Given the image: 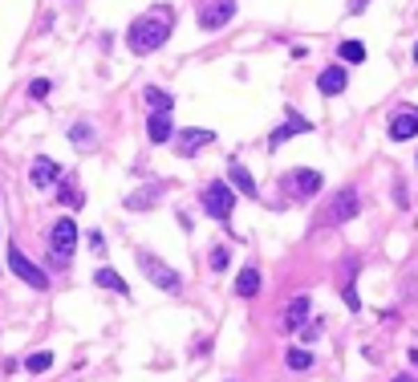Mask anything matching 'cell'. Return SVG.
Instances as JSON below:
<instances>
[{
  "instance_id": "17",
  "label": "cell",
  "mask_w": 418,
  "mask_h": 382,
  "mask_svg": "<svg viewBox=\"0 0 418 382\" xmlns=\"http://www.w3.org/2000/svg\"><path fill=\"white\" fill-rule=\"evenodd\" d=\"M260 293V268L248 264V268H240V277H235V297H256Z\"/></svg>"
},
{
  "instance_id": "1",
  "label": "cell",
  "mask_w": 418,
  "mask_h": 382,
  "mask_svg": "<svg viewBox=\"0 0 418 382\" xmlns=\"http://www.w3.org/2000/svg\"><path fill=\"white\" fill-rule=\"evenodd\" d=\"M171 24H175V8L171 4H155L150 13H142L139 21L126 29V49L134 57H146V53L163 49L167 37H171Z\"/></svg>"
},
{
  "instance_id": "25",
  "label": "cell",
  "mask_w": 418,
  "mask_h": 382,
  "mask_svg": "<svg viewBox=\"0 0 418 382\" xmlns=\"http://www.w3.org/2000/svg\"><path fill=\"white\" fill-rule=\"evenodd\" d=\"M53 90V82L49 77H37V82H29V98H45Z\"/></svg>"
},
{
  "instance_id": "4",
  "label": "cell",
  "mask_w": 418,
  "mask_h": 382,
  "mask_svg": "<svg viewBox=\"0 0 418 382\" xmlns=\"http://www.w3.org/2000/svg\"><path fill=\"white\" fill-rule=\"evenodd\" d=\"M232 208H235L232 183H228V179L208 183V191H203V212H208L211 220H232Z\"/></svg>"
},
{
  "instance_id": "21",
  "label": "cell",
  "mask_w": 418,
  "mask_h": 382,
  "mask_svg": "<svg viewBox=\"0 0 418 382\" xmlns=\"http://www.w3.org/2000/svg\"><path fill=\"white\" fill-rule=\"evenodd\" d=\"M49 366H53V354H49V350H37V354L24 358V370H29V374H45Z\"/></svg>"
},
{
  "instance_id": "24",
  "label": "cell",
  "mask_w": 418,
  "mask_h": 382,
  "mask_svg": "<svg viewBox=\"0 0 418 382\" xmlns=\"http://www.w3.org/2000/svg\"><path fill=\"white\" fill-rule=\"evenodd\" d=\"M57 199H61L65 208H82V204H86V199H82V191L73 188V183H61V195H57Z\"/></svg>"
},
{
  "instance_id": "3",
  "label": "cell",
  "mask_w": 418,
  "mask_h": 382,
  "mask_svg": "<svg viewBox=\"0 0 418 382\" xmlns=\"http://www.w3.org/2000/svg\"><path fill=\"white\" fill-rule=\"evenodd\" d=\"M139 268L146 273V281L155 289H163V293H179V289H183V277H179L171 264H163L159 257H150V252H139Z\"/></svg>"
},
{
  "instance_id": "29",
  "label": "cell",
  "mask_w": 418,
  "mask_h": 382,
  "mask_svg": "<svg viewBox=\"0 0 418 382\" xmlns=\"http://www.w3.org/2000/svg\"><path fill=\"white\" fill-rule=\"evenodd\" d=\"M394 382H415V379H410V374H402V379H394Z\"/></svg>"
},
{
  "instance_id": "8",
  "label": "cell",
  "mask_w": 418,
  "mask_h": 382,
  "mask_svg": "<svg viewBox=\"0 0 418 382\" xmlns=\"http://www.w3.org/2000/svg\"><path fill=\"white\" fill-rule=\"evenodd\" d=\"M321 183H325V179H321V171H313V167H301V171H293V175L284 179V188L293 191L297 199H313V195L321 191Z\"/></svg>"
},
{
  "instance_id": "12",
  "label": "cell",
  "mask_w": 418,
  "mask_h": 382,
  "mask_svg": "<svg viewBox=\"0 0 418 382\" xmlns=\"http://www.w3.org/2000/svg\"><path fill=\"white\" fill-rule=\"evenodd\" d=\"M179 130H175V122H171V114H150L146 119V139L150 143H171Z\"/></svg>"
},
{
  "instance_id": "19",
  "label": "cell",
  "mask_w": 418,
  "mask_h": 382,
  "mask_svg": "<svg viewBox=\"0 0 418 382\" xmlns=\"http://www.w3.org/2000/svg\"><path fill=\"white\" fill-rule=\"evenodd\" d=\"M93 285H98V289H110V293H122V297L130 293V285L118 277L114 268H98V273H93Z\"/></svg>"
},
{
  "instance_id": "13",
  "label": "cell",
  "mask_w": 418,
  "mask_h": 382,
  "mask_svg": "<svg viewBox=\"0 0 418 382\" xmlns=\"http://www.w3.org/2000/svg\"><path fill=\"white\" fill-rule=\"evenodd\" d=\"M228 183H232L235 191H240V195H248V199H256V179L252 175H248V167H244V163H228Z\"/></svg>"
},
{
  "instance_id": "15",
  "label": "cell",
  "mask_w": 418,
  "mask_h": 382,
  "mask_svg": "<svg viewBox=\"0 0 418 382\" xmlns=\"http://www.w3.org/2000/svg\"><path fill=\"white\" fill-rule=\"evenodd\" d=\"M309 305H313L309 297H293V301H288V310H284V330H301L304 317H309Z\"/></svg>"
},
{
  "instance_id": "30",
  "label": "cell",
  "mask_w": 418,
  "mask_h": 382,
  "mask_svg": "<svg viewBox=\"0 0 418 382\" xmlns=\"http://www.w3.org/2000/svg\"><path fill=\"white\" fill-rule=\"evenodd\" d=\"M415 66H418V45H415Z\"/></svg>"
},
{
  "instance_id": "31",
  "label": "cell",
  "mask_w": 418,
  "mask_h": 382,
  "mask_svg": "<svg viewBox=\"0 0 418 382\" xmlns=\"http://www.w3.org/2000/svg\"><path fill=\"white\" fill-rule=\"evenodd\" d=\"M415 163H418V159H415Z\"/></svg>"
},
{
  "instance_id": "11",
  "label": "cell",
  "mask_w": 418,
  "mask_h": 382,
  "mask_svg": "<svg viewBox=\"0 0 418 382\" xmlns=\"http://www.w3.org/2000/svg\"><path fill=\"white\" fill-rule=\"evenodd\" d=\"M211 143H215V130H183V135H179V155L191 159L195 151H203V146H211Z\"/></svg>"
},
{
  "instance_id": "5",
  "label": "cell",
  "mask_w": 418,
  "mask_h": 382,
  "mask_svg": "<svg viewBox=\"0 0 418 382\" xmlns=\"http://www.w3.org/2000/svg\"><path fill=\"white\" fill-rule=\"evenodd\" d=\"M8 268H13V273H17L29 289H37V293H45V289H49V273L41 268V264L29 261L17 244H8Z\"/></svg>"
},
{
  "instance_id": "20",
  "label": "cell",
  "mask_w": 418,
  "mask_h": 382,
  "mask_svg": "<svg viewBox=\"0 0 418 382\" xmlns=\"http://www.w3.org/2000/svg\"><path fill=\"white\" fill-rule=\"evenodd\" d=\"M337 53H341V61H349V66H362V61H366V45H362V41H341Z\"/></svg>"
},
{
  "instance_id": "22",
  "label": "cell",
  "mask_w": 418,
  "mask_h": 382,
  "mask_svg": "<svg viewBox=\"0 0 418 382\" xmlns=\"http://www.w3.org/2000/svg\"><path fill=\"white\" fill-rule=\"evenodd\" d=\"M284 362H288V370H309V366H313V354H309V350H297V346H293V350L284 354Z\"/></svg>"
},
{
  "instance_id": "14",
  "label": "cell",
  "mask_w": 418,
  "mask_h": 382,
  "mask_svg": "<svg viewBox=\"0 0 418 382\" xmlns=\"http://www.w3.org/2000/svg\"><path fill=\"white\" fill-rule=\"evenodd\" d=\"M142 98H146L150 114H171V110H175V98L167 94V90H159V86H146V90H142Z\"/></svg>"
},
{
  "instance_id": "18",
  "label": "cell",
  "mask_w": 418,
  "mask_h": 382,
  "mask_svg": "<svg viewBox=\"0 0 418 382\" xmlns=\"http://www.w3.org/2000/svg\"><path fill=\"white\" fill-rule=\"evenodd\" d=\"M309 130H313V126H309V119H301V114H288V122L280 126V130L272 135V139H268V143L280 146L284 139H293V135H309Z\"/></svg>"
},
{
  "instance_id": "23",
  "label": "cell",
  "mask_w": 418,
  "mask_h": 382,
  "mask_svg": "<svg viewBox=\"0 0 418 382\" xmlns=\"http://www.w3.org/2000/svg\"><path fill=\"white\" fill-rule=\"evenodd\" d=\"M70 135H73V143H77V146H93V126H90V122H77Z\"/></svg>"
},
{
  "instance_id": "10",
  "label": "cell",
  "mask_w": 418,
  "mask_h": 382,
  "mask_svg": "<svg viewBox=\"0 0 418 382\" xmlns=\"http://www.w3.org/2000/svg\"><path fill=\"white\" fill-rule=\"evenodd\" d=\"M346 86H349V77H346V66H329V70L317 73V90L325 98H337V94H346Z\"/></svg>"
},
{
  "instance_id": "6",
  "label": "cell",
  "mask_w": 418,
  "mask_h": 382,
  "mask_svg": "<svg viewBox=\"0 0 418 382\" xmlns=\"http://www.w3.org/2000/svg\"><path fill=\"white\" fill-rule=\"evenodd\" d=\"M232 17H235V0H203V4H199V13H195V21H199L203 33L224 29Z\"/></svg>"
},
{
  "instance_id": "28",
  "label": "cell",
  "mask_w": 418,
  "mask_h": 382,
  "mask_svg": "<svg viewBox=\"0 0 418 382\" xmlns=\"http://www.w3.org/2000/svg\"><path fill=\"white\" fill-rule=\"evenodd\" d=\"M366 4H370V0H349V13H362Z\"/></svg>"
},
{
  "instance_id": "9",
  "label": "cell",
  "mask_w": 418,
  "mask_h": 382,
  "mask_svg": "<svg viewBox=\"0 0 418 382\" xmlns=\"http://www.w3.org/2000/svg\"><path fill=\"white\" fill-rule=\"evenodd\" d=\"M418 135V106H402L394 119H390V139L394 143H406Z\"/></svg>"
},
{
  "instance_id": "27",
  "label": "cell",
  "mask_w": 418,
  "mask_h": 382,
  "mask_svg": "<svg viewBox=\"0 0 418 382\" xmlns=\"http://www.w3.org/2000/svg\"><path fill=\"white\" fill-rule=\"evenodd\" d=\"M90 248L93 252H106V236L102 232H90Z\"/></svg>"
},
{
  "instance_id": "2",
  "label": "cell",
  "mask_w": 418,
  "mask_h": 382,
  "mask_svg": "<svg viewBox=\"0 0 418 382\" xmlns=\"http://www.w3.org/2000/svg\"><path fill=\"white\" fill-rule=\"evenodd\" d=\"M77 224H73L70 215L65 220H57L53 228H49V264L53 268H65V264L73 261V248H77Z\"/></svg>"
},
{
  "instance_id": "16",
  "label": "cell",
  "mask_w": 418,
  "mask_h": 382,
  "mask_svg": "<svg viewBox=\"0 0 418 382\" xmlns=\"http://www.w3.org/2000/svg\"><path fill=\"white\" fill-rule=\"evenodd\" d=\"M57 175H61V167H57L53 159H37V163H33V171H29V179H33V188H49V183H53Z\"/></svg>"
},
{
  "instance_id": "26",
  "label": "cell",
  "mask_w": 418,
  "mask_h": 382,
  "mask_svg": "<svg viewBox=\"0 0 418 382\" xmlns=\"http://www.w3.org/2000/svg\"><path fill=\"white\" fill-rule=\"evenodd\" d=\"M211 268H215V273H224V268H228V248H224V244H219V248H211Z\"/></svg>"
},
{
  "instance_id": "7",
  "label": "cell",
  "mask_w": 418,
  "mask_h": 382,
  "mask_svg": "<svg viewBox=\"0 0 418 382\" xmlns=\"http://www.w3.org/2000/svg\"><path fill=\"white\" fill-rule=\"evenodd\" d=\"M357 212H362V199H357V191H353V188H346V191L333 195V204H329V212H325V224H329V228L349 224Z\"/></svg>"
}]
</instances>
